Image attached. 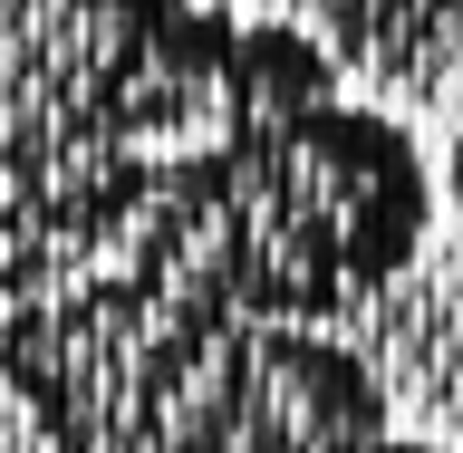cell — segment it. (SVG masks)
I'll return each instance as SVG.
<instances>
[{
  "label": "cell",
  "instance_id": "obj_1",
  "mask_svg": "<svg viewBox=\"0 0 463 453\" xmlns=\"http://www.w3.org/2000/svg\"><path fill=\"white\" fill-rule=\"evenodd\" d=\"M0 453H444L338 328L222 318L126 260L0 309Z\"/></svg>",
  "mask_w": 463,
  "mask_h": 453
},
{
  "label": "cell",
  "instance_id": "obj_2",
  "mask_svg": "<svg viewBox=\"0 0 463 453\" xmlns=\"http://www.w3.org/2000/svg\"><path fill=\"white\" fill-rule=\"evenodd\" d=\"M222 0H0V309L107 270L174 155L241 126Z\"/></svg>",
  "mask_w": 463,
  "mask_h": 453
},
{
  "label": "cell",
  "instance_id": "obj_3",
  "mask_svg": "<svg viewBox=\"0 0 463 453\" xmlns=\"http://www.w3.org/2000/svg\"><path fill=\"white\" fill-rule=\"evenodd\" d=\"M434 203L444 184L415 126L367 97H328L174 155L165 193L145 203L116 260L222 318L338 328L425 260Z\"/></svg>",
  "mask_w": 463,
  "mask_h": 453
},
{
  "label": "cell",
  "instance_id": "obj_4",
  "mask_svg": "<svg viewBox=\"0 0 463 453\" xmlns=\"http://www.w3.org/2000/svg\"><path fill=\"white\" fill-rule=\"evenodd\" d=\"M357 78L425 87L463 68V0H289Z\"/></svg>",
  "mask_w": 463,
  "mask_h": 453
},
{
  "label": "cell",
  "instance_id": "obj_5",
  "mask_svg": "<svg viewBox=\"0 0 463 453\" xmlns=\"http://www.w3.org/2000/svg\"><path fill=\"white\" fill-rule=\"evenodd\" d=\"M434 184H444V212H454V231H463V136L444 145V174H434Z\"/></svg>",
  "mask_w": 463,
  "mask_h": 453
},
{
  "label": "cell",
  "instance_id": "obj_6",
  "mask_svg": "<svg viewBox=\"0 0 463 453\" xmlns=\"http://www.w3.org/2000/svg\"><path fill=\"white\" fill-rule=\"evenodd\" d=\"M454 87H463V68H454Z\"/></svg>",
  "mask_w": 463,
  "mask_h": 453
}]
</instances>
